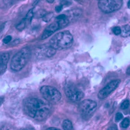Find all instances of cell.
I'll list each match as a JSON object with an SVG mask.
<instances>
[{
  "label": "cell",
  "mask_w": 130,
  "mask_h": 130,
  "mask_svg": "<svg viewBox=\"0 0 130 130\" xmlns=\"http://www.w3.org/2000/svg\"><path fill=\"white\" fill-rule=\"evenodd\" d=\"M1 130H14V128L12 126L9 124H5L4 125H2L1 127Z\"/></svg>",
  "instance_id": "obj_20"
},
{
  "label": "cell",
  "mask_w": 130,
  "mask_h": 130,
  "mask_svg": "<svg viewBox=\"0 0 130 130\" xmlns=\"http://www.w3.org/2000/svg\"><path fill=\"white\" fill-rule=\"evenodd\" d=\"M53 16H54V14L53 13H46L44 16H43V21H45V22L47 23L51 20V19L52 18Z\"/></svg>",
  "instance_id": "obj_16"
},
{
  "label": "cell",
  "mask_w": 130,
  "mask_h": 130,
  "mask_svg": "<svg viewBox=\"0 0 130 130\" xmlns=\"http://www.w3.org/2000/svg\"><path fill=\"white\" fill-rule=\"evenodd\" d=\"M12 2H17V1H22V0H11Z\"/></svg>",
  "instance_id": "obj_32"
},
{
  "label": "cell",
  "mask_w": 130,
  "mask_h": 130,
  "mask_svg": "<svg viewBox=\"0 0 130 130\" xmlns=\"http://www.w3.org/2000/svg\"><path fill=\"white\" fill-rule=\"evenodd\" d=\"M127 6H128V8L130 9V0H129L127 3Z\"/></svg>",
  "instance_id": "obj_31"
},
{
  "label": "cell",
  "mask_w": 130,
  "mask_h": 130,
  "mask_svg": "<svg viewBox=\"0 0 130 130\" xmlns=\"http://www.w3.org/2000/svg\"><path fill=\"white\" fill-rule=\"evenodd\" d=\"M74 1H78V0H74Z\"/></svg>",
  "instance_id": "obj_33"
},
{
  "label": "cell",
  "mask_w": 130,
  "mask_h": 130,
  "mask_svg": "<svg viewBox=\"0 0 130 130\" xmlns=\"http://www.w3.org/2000/svg\"><path fill=\"white\" fill-rule=\"evenodd\" d=\"M25 113L38 121L45 119L51 111V104L47 101L38 98H28L23 104Z\"/></svg>",
  "instance_id": "obj_1"
},
{
  "label": "cell",
  "mask_w": 130,
  "mask_h": 130,
  "mask_svg": "<svg viewBox=\"0 0 130 130\" xmlns=\"http://www.w3.org/2000/svg\"><path fill=\"white\" fill-rule=\"evenodd\" d=\"M108 130H118V128L116 125H111L108 128Z\"/></svg>",
  "instance_id": "obj_26"
},
{
  "label": "cell",
  "mask_w": 130,
  "mask_h": 130,
  "mask_svg": "<svg viewBox=\"0 0 130 130\" xmlns=\"http://www.w3.org/2000/svg\"><path fill=\"white\" fill-rule=\"evenodd\" d=\"M27 26L26 23L25 22V21L24 20V19H23L22 20H21L20 22L19 23V24L16 27V29L19 31H21L23 30Z\"/></svg>",
  "instance_id": "obj_15"
},
{
  "label": "cell",
  "mask_w": 130,
  "mask_h": 130,
  "mask_svg": "<svg viewBox=\"0 0 130 130\" xmlns=\"http://www.w3.org/2000/svg\"><path fill=\"white\" fill-rule=\"evenodd\" d=\"M60 4L63 7L64 6H68L70 4V2L68 0H61L60 2Z\"/></svg>",
  "instance_id": "obj_23"
},
{
  "label": "cell",
  "mask_w": 130,
  "mask_h": 130,
  "mask_svg": "<svg viewBox=\"0 0 130 130\" xmlns=\"http://www.w3.org/2000/svg\"><path fill=\"white\" fill-rule=\"evenodd\" d=\"M64 91L67 98L72 101L77 102L83 98L84 93L78 89L75 86L70 84H66L64 87Z\"/></svg>",
  "instance_id": "obj_6"
},
{
  "label": "cell",
  "mask_w": 130,
  "mask_h": 130,
  "mask_svg": "<svg viewBox=\"0 0 130 130\" xmlns=\"http://www.w3.org/2000/svg\"><path fill=\"white\" fill-rule=\"evenodd\" d=\"M11 40H12V37L10 36H7L3 39V42L4 44H8V43H9Z\"/></svg>",
  "instance_id": "obj_22"
},
{
  "label": "cell",
  "mask_w": 130,
  "mask_h": 130,
  "mask_svg": "<svg viewBox=\"0 0 130 130\" xmlns=\"http://www.w3.org/2000/svg\"><path fill=\"white\" fill-rule=\"evenodd\" d=\"M112 32L113 33L118 36L119 35H121V29L119 27H115L112 29Z\"/></svg>",
  "instance_id": "obj_18"
},
{
  "label": "cell",
  "mask_w": 130,
  "mask_h": 130,
  "mask_svg": "<svg viewBox=\"0 0 130 130\" xmlns=\"http://www.w3.org/2000/svg\"><path fill=\"white\" fill-rule=\"evenodd\" d=\"M67 18V16L66 15H64V14H61V15H59V16H58L57 17H56V20H62V19H65V18Z\"/></svg>",
  "instance_id": "obj_25"
},
{
  "label": "cell",
  "mask_w": 130,
  "mask_h": 130,
  "mask_svg": "<svg viewBox=\"0 0 130 130\" xmlns=\"http://www.w3.org/2000/svg\"><path fill=\"white\" fill-rule=\"evenodd\" d=\"M46 1H47L48 3H50V4H52V3H54V2L55 1V0H46Z\"/></svg>",
  "instance_id": "obj_29"
},
{
  "label": "cell",
  "mask_w": 130,
  "mask_h": 130,
  "mask_svg": "<svg viewBox=\"0 0 130 130\" xmlns=\"http://www.w3.org/2000/svg\"><path fill=\"white\" fill-rule=\"evenodd\" d=\"M45 56L48 57H50L55 55L56 53V50L51 47L50 45L45 50Z\"/></svg>",
  "instance_id": "obj_14"
},
{
  "label": "cell",
  "mask_w": 130,
  "mask_h": 130,
  "mask_svg": "<svg viewBox=\"0 0 130 130\" xmlns=\"http://www.w3.org/2000/svg\"><path fill=\"white\" fill-rule=\"evenodd\" d=\"M97 103L92 100H86L82 101L79 105V110L83 117H89L96 110Z\"/></svg>",
  "instance_id": "obj_7"
},
{
  "label": "cell",
  "mask_w": 130,
  "mask_h": 130,
  "mask_svg": "<svg viewBox=\"0 0 130 130\" xmlns=\"http://www.w3.org/2000/svg\"><path fill=\"white\" fill-rule=\"evenodd\" d=\"M64 130H74L72 122L69 120H64L62 124Z\"/></svg>",
  "instance_id": "obj_13"
},
{
  "label": "cell",
  "mask_w": 130,
  "mask_h": 130,
  "mask_svg": "<svg viewBox=\"0 0 130 130\" xmlns=\"http://www.w3.org/2000/svg\"><path fill=\"white\" fill-rule=\"evenodd\" d=\"M129 106V102L128 100L124 101L121 105V108L122 109H126Z\"/></svg>",
  "instance_id": "obj_19"
},
{
  "label": "cell",
  "mask_w": 130,
  "mask_h": 130,
  "mask_svg": "<svg viewBox=\"0 0 130 130\" xmlns=\"http://www.w3.org/2000/svg\"><path fill=\"white\" fill-rule=\"evenodd\" d=\"M130 121L128 118H124L121 122V126L123 128H127L129 125Z\"/></svg>",
  "instance_id": "obj_17"
},
{
  "label": "cell",
  "mask_w": 130,
  "mask_h": 130,
  "mask_svg": "<svg viewBox=\"0 0 130 130\" xmlns=\"http://www.w3.org/2000/svg\"><path fill=\"white\" fill-rule=\"evenodd\" d=\"M30 56L31 51L28 47L22 48L12 58L10 63V68L14 71L21 70L26 66Z\"/></svg>",
  "instance_id": "obj_3"
},
{
  "label": "cell",
  "mask_w": 130,
  "mask_h": 130,
  "mask_svg": "<svg viewBox=\"0 0 130 130\" xmlns=\"http://www.w3.org/2000/svg\"><path fill=\"white\" fill-rule=\"evenodd\" d=\"M123 117V116L121 112H118L116 115L115 120L116 122H118L119 121H120L121 119H122Z\"/></svg>",
  "instance_id": "obj_21"
},
{
  "label": "cell",
  "mask_w": 130,
  "mask_h": 130,
  "mask_svg": "<svg viewBox=\"0 0 130 130\" xmlns=\"http://www.w3.org/2000/svg\"><path fill=\"white\" fill-rule=\"evenodd\" d=\"M21 130H36L33 127H26L25 128H23Z\"/></svg>",
  "instance_id": "obj_27"
},
{
  "label": "cell",
  "mask_w": 130,
  "mask_h": 130,
  "mask_svg": "<svg viewBox=\"0 0 130 130\" xmlns=\"http://www.w3.org/2000/svg\"><path fill=\"white\" fill-rule=\"evenodd\" d=\"M73 38L68 31H63L54 35L50 40V45L56 50H62L70 47L73 44Z\"/></svg>",
  "instance_id": "obj_2"
},
{
  "label": "cell",
  "mask_w": 130,
  "mask_h": 130,
  "mask_svg": "<svg viewBox=\"0 0 130 130\" xmlns=\"http://www.w3.org/2000/svg\"><path fill=\"white\" fill-rule=\"evenodd\" d=\"M122 4V0H99L98 6L103 12L110 13L120 9Z\"/></svg>",
  "instance_id": "obj_5"
},
{
  "label": "cell",
  "mask_w": 130,
  "mask_h": 130,
  "mask_svg": "<svg viewBox=\"0 0 130 130\" xmlns=\"http://www.w3.org/2000/svg\"><path fill=\"white\" fill-rule=\"evenodd\" d=\"M40 93L43 98L49 103H55L60 101L61 94L55 88L51 86L44 85L40 89Z\"/></svg>",
  "instance_id": "obj_4"
},
{
  "label": "cell",
  "mask_w": 130,
  "mask_h": 130,
  "mask_svg": "<svg viewBox=\"0 0 130 130\" xmlns=\"http://www.w3.org/2000/svg\"><path fill=\"white\" fill-rule=\"evenodd\" d=\"M63 7L61 5H60V4L59 5H57L55 7V11L56 12H57V13H59V12H60L61 11L62 9H63Z\"/></svg>",
  "instance_id": "obj_24"
},
{
  "label": "cell",
  "mask_w": 130,
  "mask_h": 130,
  "mask_svg": "<svg viewBox=\"0 0 130 130\" xmlns=\"http://www.w3.org/2000/svg\"><path fill=\"white\" fill-rule=\"evenodd\" d=\"M61 29L59 23L58 21H55L54 22L48 26H47L43 32L42 36V39H45L49 38L58 29Z\"/></svg>",
  "instance_id": "obj_9"
},
{
  "label": "cell",
  "mask_w": 130,
  "mask_h": 130,
  "mask_svg": "<svg viewBox=\"0 0 130 130\" xmlns=\"http://www.w3.org/2000/svg\"><path fill=\"white\" fill-rule=\"evenodd\" d=\"M46 130H60V129L56 127H49L47 128Z\"/></svg>",
  "instance_id": "obj_28"
},
{
  "label": "cell",
  "mask_w": 130,
  "mask_h": 130,
  "mask_svg": "<svg viewBox=\"0 0 130 130\" xmlns=\"http://www.w3.org/2000/svg\"><path fill=\"white\" fill-rule=\"evenodd\" d=\"M120 83V80H114L108 83L105 87L101 89L98 93V97L100 99L103 100L106 99L108 96L115 91Z\"/></svg>",
  "instance_id": "obj_8"
},
{
  "label": "cell",
  "mask_w": 130,
  "mask_h": 130,
  "mask_svg": "<svg viewBox=\"0 0 130 130\" xmlns=\"http://www.w3.org/2000/svg\"><path fill=\"white\" fill-rule=\"evenodd\" d=\"M34 17V13L33 9H30L27 13L26 17L24 18L27 26L30 24L32 21V19Z\"/></svg>",
  "instance_id": "obj_11"
},
{
  "label": "cell",
  "mask_w": 130,
  "mask_h": 130,
  "mask_svg": "<svg viewBox=\"0 0 130 130\" xmlns=\"http://www.w3.org/2000/svg\"><path fill=\"white\" fill-rule=\"evenodd\" d=\"M126 73L128 74H130V66L127 68V69L126 70Z\"/></svg>",
  "instance_id": "obj_30"
},
{
  "label": "cell",
  "mask_w": 130,
  "mask_h": 130,
  "mask_svg": "<svg viewBox=\"0 0 130 130\" xmlns=\"http://www.w3.org/2000/svg\"><path fill=\"white\" fill-rule=\"evenodd\" d=\"M9 55L7 53H3L1 55V60H0V63H1V68H0V71H1V75H2L6 70L7 68V64L9 61Z\"/></svg>",
  "instance_id": "obj_10"
},
{
  "label": "cell",
  "mask_w": 130,
  "mask_h": 130,
  "mask_svg": "<svg viewBox=\"0 0 130 130\" xmlns=\"http://www.w3.org/2000/svg\"><path fill=\"white\" fill-rule=\"evenodd\" d=\"M121 36L123 37H127L130 36V26L129 25H125L122 27Z\"/></svg>",
  "instance_id": "obj_12"
}]
</instances>
